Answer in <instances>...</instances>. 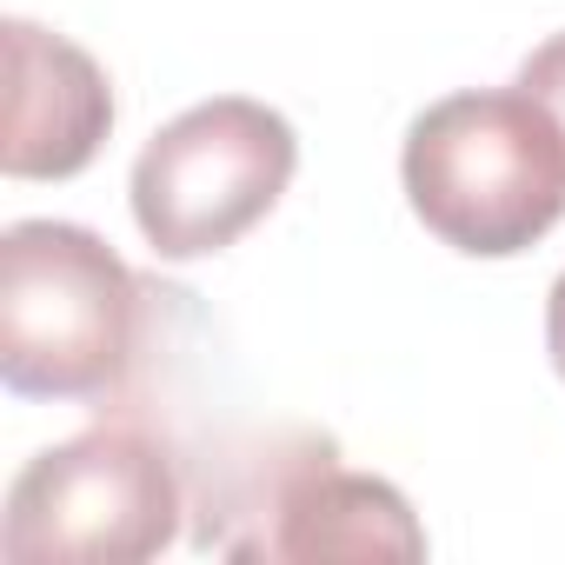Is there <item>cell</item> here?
I'll use <instances>...</instances> for the list:
<instances>
[{
	"label": "cell",
	"mask_w": 565,
	"mask_h": 565,
	"mask_svg": "<svg viewBox=\"0 0 565 565\" xmlns=\"http://www.w3.org/2000/svg\"><path fill=\"white\" fill-rule=\"evenodd\" d=\"M147 279L74 220L0 233V380L21 399H114L147 340Z\"/></svg>",
	"instance_id": "6da1fadb"
},
{
	"label": "cell",
	"mask_w": 565,
	"mask_h": 565,
	"mask_svg": "<svg viewBox=\"0 0 565 565\" xmlns=\"http://www.w3.org/2000/svg\"><path fill=\"white\" fill-rule=\"evenodd\" d=\"M399 180L426 233L472 259H512L565 220V140L519 87H466L406 127Z\"/></svg>",
	"instance_id": "7a4b0ae2"
},
{
	"label": "cell",
	"mask_w": 565,
	"mask_h": 565,
	"mask_svg": "<svg viewBox=\"0 0 565 565\" xmlns=\"http://www.w3.org/2000/svg\"><path fill=\"white\" fill-rule=\"evenodd\" d=\"M186 486L160 433L100 419L34 452L0 512L8 565H140L180 539Z\"/></svg>",
	"instance_id": "3957f363"
},
{
	"label": "cell",
	"mask_w": 565,
	"mask_h": 565,
	"mask_svg": "<svg viewBox=\"0 0 565 565\" xmlns=\"http://www.w3.org/2000/svg\"><path fill=\"white\" fill-rule=\"evenodd\" d=\"M294 167H300V134L279 107L246 94L200 100L140 147L127 180L134 226L160 259L226 253L279 206V193L294 186Z\"/></svg>",
	"instance_id": "277c9868"
},
{
	"label": "cell",
	"mask_w": 565,
	"mask_h": 565,
	"mask_svg": "<svg viewBox=\"0 0 565 565\" xmlns=\"http://www.w3.org/2000/svg\"><path fill=\"white\" fill-rule=\"evenodd\" d=\"M200 545L226 558H426L406 492L347 472L340 446L313 433L239 459L200 499Z\"/></svg>",
	"instance_id": "5b68a950"
},
{
	"label": "cell",
	"mask_w": 565,
	"mask_h": 565,
	"mask_svg": "<svg viewBox=\"0 0 565 565\" xmlns=\"http://www.w3.org/2000/svg\"><path fill=\"white\" fill-rule=\"evenodd\" d=\"M8 140L0 167L14 180H74L114 134V87L87 47L41 21H8Z\"/></svg>",
	"instance_id": "8992f818"
},
{
	"label": "cell",
	"mask_w": 565,
	"mask_h": 565,
	"mask_svg": "<svg viewBox=\"0 0 565 565\" xmlns=\"http://www.w3.org/2000/svg\"><path fill=\"white\" fill-rule=\"evenodd\" d=\"M525 100H539L545 107V120L558 127V140H565V34H552V41H539L532 54H525V67H519V81H512Z\"/></svg>",
	"instance_id": "52a82bcc"
},
{
	"label": "cell",
	"mask_w": 565,
	"mask_h": 565,
	"mask_svg": "<svg viewBox=\"0 0 565 565\" xmlns=\"http://www.w3.org/2000/svg\"><path fill=\"white\" fill-rule=\"evenodd\" d=\"M545 353H552V366L565 380V273L552 279V300H545Z\"/></svg>",
	"instance_id": "ba28073f"
}]
</instances>
